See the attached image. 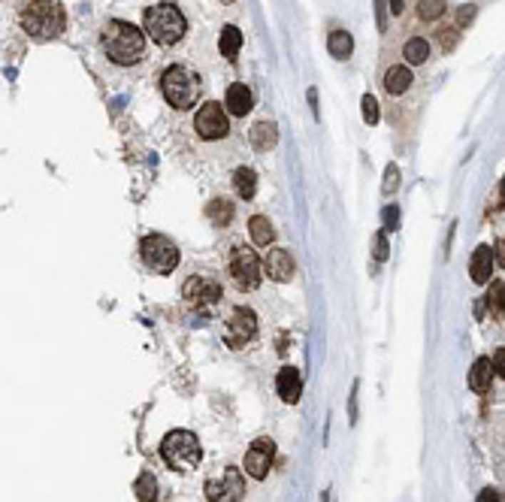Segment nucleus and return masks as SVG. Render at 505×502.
Wrapping results in <instances>:
<instances>
[{"label": "nucleus", "mask_w": 505, "mask_h": 502, "mask_svg": "<svg viewBox=\"0 0 505 502\" xmlns=\"http://www.w3.org/2000/svg\"><path fill=\"white\" fill-rule=\"evenodd\" d=\"M146 31H140L131 21H109L103 28V51L109 55V61L116 64H136L146 51Z\"/></svg>", "instance_id": "f257e3e1"}, {"label": "nucleus", "mask_w": 505, "mask_h": 502, "mask_svg": "<svg viewBox=\"0 0 505 502\" xmlns=\"http://www.w3.org/2000/svg\"><path fill=\"white\" fill-rule=\"evenodd\" d=\"M143 31L155 40L158 46H175L188 31V19L182 16L179 6L173 4H155L146 9L143 16Z\"/></svg>", "instance_id": "f03ea898"}, {"label": "nucleus", "mask_w": 505, "mask_h": 502, "mask_svg": "<svg viewBox=\"0 0 505 502\" xmlns=\"http://www.w3.org/2000/svg\"><path fill=\"white\" fill-rule=\"evenodd\" d=\"M64 24L67 16L58 0H28L21 9V28L40 40H52V36L64 34Z\"/></svg>", "instance_id": "7ed1b4c3"}, {"label": "nucleus", "mask_w": 505, "mask_h": 502, "mask_svg": "<svg viewBox=\"0 0 505 502\" xmlns=\"http://www.w3.org/2000/svg\"><path fill=\"white\" fill-rule=\"evenodd\" d=\"M160 457L167 463L170 469H179V472H194L200 466V439L191 430H173L163 436L160 442Z\"/></svg>", "instance_id": "20e7f679"}, {"label": "nucleus", "mask_w": 505, "mask_h": 502, "mask_svg": "<svg viewBox=\"0 0 505 502\" xmlns=\"http://www.w3.org/2000/svg\"><path fill=\"white\" fill-rule=\"evenodd\" d=\"M160 91H163V100H167L173 109H191V106H197L200 82L191 70L167 67L160 76Z\"/></svg>", "instance_id": "39448f33"}, {"label": "nucleus", "mask_w": 505, "mask_h": 502, "mask_svg": "<svg viewBox=\"0 0 505 502\" xmlns=\"http://www.w3.org/2000/svg\"><path fill=\"white\" fill-rule=\"evenodd\" d=\"M140 251H143V263L158 276H170L179 266V249H175V242L170 236L151 234L140 242Z\"/></svg>", "instance_id": "423d86ee"}, {"label": "nucleus", "mask_w": 505, "mask_h": 502, "mask_svg": "<svg viewBox=\"0 0 505 502\" xmlns=\"http://www.w3.org/2000/svg\"><path fill=\"white\" fill-rule=\"evenodd\" d=\"M227 269H230V278L239 291H255L260 285V261H257V254L245 246H236L230 251Z\"/></svg>", "instance_id": "0eeeda50"}, {"label": "nucleus", "mask_w": 505, "mask_h": 502, "mask_svg": "<svg viewBox=\"0 0 505 502\" xmlns=\"http://www.w3.org/2000/svg\"><path fill=\"white\" fill-rule=\"evenodd\" d=\"M245 493V478L243 472L233 466H224L218 475L206 481V499L209 502H239Z\"/></svg>", "instance_id": "6e6552de"}, {"label": "nucleus", "mask_w": 505, "mask_h": 502, "mask_svg": "<svg viewBox=\"0 0 505 502\" xmlns=\"http://www.w3.org/2000/svg\"><path fill=\"white\" fill-rule=\"evenodd\" d=\"M257 336V315L245 306H236L230 318H227V330H224V342L230 348H245V345Z\"/></svg>", "instance_id": "1a4fd4ad"}, {"label": "nucleus", "mask_w": 505, "mask_h": 502, "mask_svg": "<svg viewBox=\"0 0 505 502\" xmlns=\"http://www.w3.org/2000/svg\"><path fill=\"white\" fill-rule=\"evenodd\" d=\"M194 127L200 139H224L230 134V121H227V112L221 109V103H203L194 115Z\"/></svg>", "instance_id": "9d476101"}, {"label": "nucleus", "mask_w": 505, "mask_h": 502, "mask_svg": "<svg viewBox=\"0 0 505 502\" xmlns=\"http://www.w3.org/2000/svg\"><path fill=\"white\" fill-rule=\"evenodd\" d=\"M272 457H275V442L272 439H257L255 445H248L243 469L251 475V478L263 481V478H267V472H270V466H272Z\"/></svg>", "instance_id": "9b49d317"}, {"label": "nucleus", "mask_w": 505, "mask_h": 502, "mask_svg": "<svg viewBox=\"0 0 505 502\" xmlns=\"http://www.w3.org/2000/svg\"><path fill=\"white\" fill-rule=\"evenodd\" d=\"M182 297L191 306H212L221 300V285L209 276H191L182 288Z\"/></svg>", "instance_id": "f8f14e48"}, {"label": "nucleus", "mask_w": 505, "mask_h": 502, "mask_svg": "<svg viewBox=\"0 0 505 502\" xmlns=\"http://www.w3.org/2000/svg\"><path fill=\"white\" fill-rule=\"evenodd\" d=\"M263 273H267L272 281H290L297 273L294 257H290L287 249H272L267 251V261H263Z\"/></svg>", "instance_id": "ddd939ff"}, {"label": "nucleus", "mask_w": 505, "mask_h": 502, "mask_svg": "<svg viewBox=\"0 0 505 502\" xmlns=\"http://www.w3.org/2000/svg\"><path fill=\"white\" fill-rule=\"evenodd\" d=\"M275 391L287 406H297L300 403V393H302V378H300V369L297 366H282L279 376H275Z\"/></svg>", "instance_id": "4468645a"}, {"label": "nucleus", "mask_w": 505, "mask_h": 502, "mask_svg": "<svg viewBox=\"0 0 505 502\" xmlns=\"http://www.w3.org/2000/svg\"><path fill=\"white\" fill-rule=\"evenodd\" d=\"M494 263H496V257H494V249H490V246H478L472 251L469 276H472L475 285H487L490 276H494Z\"/></svg>", "instance_id": "2eb2a0df"}, {"label": "nucleus", "mask_w": 505, "mask_h": 502, "mask_svg": "<svg viewBox=\"0 0 505 502\" xmlns=\"http://www.w3.org/2000/svg\"><path fill=\"white\" fill-rule=\"evenodd\" d=\"M494 376H496L494 360H490V357H478L475 363H472V369H469V388L475 393H487L490 384H494Z\"/></svg>", "instance_id": "dca6fc26"}, {"label": "nucleus", "mask_w": 505, "mask_h": 502, "mask_svg": "<svg viewBox=\"0 0 505 502\" xmlns=\"http://www.w3.org/2000/svg\"><path fill=\"white\" fill-rule=\"evenodd\" d=\"M251 103H255V97H251L248 85L233 82L230 88H227V112L236 115V119H243V115L251 112Z\"/></svg>", "instance_id": "f3484780"}, {"label": "nucleus", "mask_w": 505, "mask_h": 502, "mask_svg": "<svg viewBox=\"0 0 505 502\" xmlns=\"http://www.w3.org/2000/svg\"><path fill=\"white\" fill-rule=\"evenodd\" d=\"M248 143L255 151H270L275 143H279V131H275V124H270V121H257L248 131Z\"/></svg>", "instance_id": "a211bd4d"}, {"label": "nucleus", "mask_w": 505, "mask_h": 502, "mask_svg": "<svg viewBox=\"0 0 505 502\" xmlns=\"http://www.w3.org/2000/svg\"><path fill=\"white\" fill-rule=\"evenodd\" d=\"M414 79H412V70L409 67H390L387 73H384V91L390 94V97H399V94H406L409 91V85H412Z\"/></svg>", "instance_id": "6ab92c4d"}, {"label": "nucleus", "mask_w": 505, "mask_h": 502, "mask_svg": "<svg viewBox=\"0 0 505 502\" xmlns=\"http://www.w3.org/2000/svg\"><path fill=\"white\" fill-rule=\"evenodd\" d=\"M248 234H251V239H255V246H272L275 227H272L270 218L255 215V218H248Z\"/></svg>", "instance_id": "aec40b11"}, {"label": "nucleus", "mask_w": 505, "mask_h": 502, "mask_svg": "<svg viewBox=\"0 0 505 502\" xmlns=\"http://www.w3.org/2000/svg\"><path fill=\"white\" fill-rule=\"evenodd\" d=\"M327 51H330L336 61L351 58V51H354V40H351V34L348 31H330V36H327Z\"/></svg>", "instance_id": "412c9836"}, {"label": "nucleus", "mask_w": 505, "mask_h": 502, "mask_svg": "<svg viewBox=\"0 0 505 502\" xmlns=\"http://www.w3.org/2000/svg\"><path fill=\"white\" fill-rule=\"evenodd\" d=\"M233 188H236V194L243 197V200H251L257 194V176L255 170H248V166H239V170L233 173Z\"/></svg>", "instance_id": "4be33fe9"}, {"label": "nucleus", "mask_w": 505, "mask_h": 502, "mask_svg": "<svg viewBox=\"0 0 505 502\" xmlns=\"http://www.w3.org/2000/svg\"><path fill=\"white\" fill-rule=\"evenodd\" d=\"M206 218L215 227H227L233 221V203L230 200H224V197H215L209 206H206Z\"/></svg>", "instance_id": "5701e85b"}, {"label": "nucleus", "mask_w": 505, "mask_h": 502, "mask_svg": "<svg viewBox=\"0 0 505 502\" xmlns=\"http://www.w3.org/2000/svg\"><path fill=\"white\" fill-rule=\"evenodd\" d=\"M402 58L414 64V67H421V64H427V58H430V43H427L424 36H412V40H406V46H402Z\"/></svg>", "instance_id": "b1692460"}, {"label": "nucleus", "mask_w": 505, "mask_h": 502, "mask_svg": "<svg viewBox=\"0 0 505 502\" xmlns=\"http://www.w3.org/2000/svg\"><path fill=\"white\" fill-rule=\"evenodd\" d=\"M218 49H221V55L227 61H233L236 51L243 49V34H239V28H233V24H224V31L218 36Z\"/></svg>", "instance_id": "393cba45"}, {"label": "nucleus", "mask_w": 505, "mask_h": 502, "mask_svg": "<svg viewBox=\"0 0 505 502\" xmlns=\"http://www.w3.org/2000/svg\"><path fill=\"white\" fill-rule=\"evenodd\" d=\"M484 306H487V312L494 315V318L505 315V285H502V281H490V291H487V297H484Z\"/></svg>", "instance_id": "a878e982"}, {"label": "nucleus", "mask_w": 505, "mask_h": 502, "mask_svg": "<svg viewBox=\"0 0 505 502\" xmlns=\"http://www.w3.org/2000/svg\"><path fill=\"white\" fill-rule=\"evenodd\" d=\"M133 493L140 496V502H155V499H158V481H155V475L143 472L140 478H136V484H133Z\"/></svg>", "instance_id": "bb28decb"}, {"label": "nucleus", "mask_w": 505, "mask_h": 502, "mask_svg": "<svg viewBox=\"0 0 505 502\" xmlns=\"http://www.w3.org/2000/svg\"><path fill=\"white\" fill-rule=\"evenodd\" d=\"M445 9H448L445 0H418V19L421 21H436V19L445 16Z\"/></svg>", "instance_id": "cd10ccee"}, {"label": "nucleus", "mask_w": 505, "mask_h": 502, "mask_svg": "<svg viewBox=\"0 0 505 502\" xmlns=\"http://www.w3.org/2000/svg\"><path fill=\"white\" fill-rule=\"evenodd\" d=\"M360 112H363V121L366 124H378V119H382V112H378V100L372 94H363L360 97Z\"/></svg>", "instance_id": "c85d7f7f"}, {"label": "nucleus", "mask_w": 505, "mask_h": 502, "mask_svg": "<svg viewBox=\"0 0 505 502\" xmlns=\"http://www.w3.org/2000/svg\"><path fill=\"white\" fill-rule=\"evenodd\" d=\"M397 188H399V166H397V164H387V166H384V182H382V191L390 197Z\"/></svg>", "instance_id": "c756f323"}, {"label": "nucleus", "mask_w": 505, "mask_h": 502, "mask_svg": "<svg viewBox=\"0 0 505 502\" xmlns=\"http://www.w3.org/2000/svg\"><path fill=\"white\" fill-rule=\"evenodd\" d=\"M457 31H460V28H442V31H439V46H442V51H451L454 46H457V40H460Z\"/></svg>", "instance_id": "7c9ffc66"}, {"label": "nucleus", "mask_w": 505, "mask_h": 502, "mask_svg": "<svg viewBox=\"0 0 505 502\" xmlns=\"http://www.w3.org/2000/svg\"><path fill=\"white\" fill-rule=\"evenodd\" d=\"M475 16H478V6L475 4H463L457 9V28H469V24L475 21Z\"/></svg>", "instance_id": "2f4dec72"}, {"label": "nucleus", "mask_w": 505, "mask_h": 502, "mask_svg": "<svg viewBox=\"0 0 505 502\" xmlns=\"http://www.w3.org/2000/svg\"><path fill=\"white\" fill-rule=\"evenodd\" d=\"M387 0H375V24H378V31H387Z\"/></svg>", "instance_id": "473e14b6"}, {"label": "nucleus", "mask_w": 505, "mask_h": 502, "mask_svg": "<svg viewBox=\"0 0 505 502\" xmlns=\"http://www.w3.org/2000/svg\"><path fill=\"white\" fill-rule=\"evenodd\" d=\"M382 218H384V230H397L399 227V209H397V206H387V209L382 212Z\"/></svg>", "instance_id": "72a5a7b5"}, {"label": "nucleus", "mask_w": 505, "mask_h": 502, "mask_svg": "<svg viewBox=\"0 0 505 502\" xmlns=\"http://www.w3.org/2000/svg\"><path fill=\"white\" fill-rule=\"evenodd\" d=\"M384 234H387V230H382V234L375 236V261H387V251L390 249H387V236Z\"/></svg>", "instance_id": "f704fd0d"}, {"label": "nucleus", "mask_w": 505, "mask_h": 502, "mask_svg": "<svg viewBox=\"0 0 505 502\" xmlns=\"http://www.w3.org/2000/svg\"><path fill=\"white\" fill-rule=\"evenodd\" d=\"M357 391H360V381H354V388H351V400H348V415H351V423L357 421Z\"/></svg>", "instance_id": "c9c22d12"}, {"label": "nucleus", "mask_w": 505, "mask_h": 502, "mask_svg": "<svg viewBox=\"0 0 505 502\" xmlns=\"http://www.w3.org/2000/svg\"><path fill=\"white\" fill-rule=\"evenodd\" d=\"M494 369H496L499 378H505V348H496V354H494Z\"/></svg>", "instance_id": "e433bc0d"}, {"label": "nucleus", "mask_w": 505, "mask_h": 502, "mask_svg": "<svg viewBox=\"0 0 505 502\" xmlns=\"http://www.w3.org/2000/svg\"><path fill=\"white\" fill-rule=\"evenodd\" d=\"M494 257H496V266H502L505 269V236L494 246Z\"/></svg>", "instance_id": "4c0bfd02"}, {"label": "nucleus", "mask_w": 505, "mask_h": 502, "mask_svg": "<svg viewBox=\"0 0 505 502\" xmlns=\"http://www.w3.org/2000/svg\"><path fill=\"white\" fill-rule=\"evenodd\" d=\"M478 502H502V499H499V493L494 491V487H484V491L478 493Z\"/></svg>", "instance_id": "58836bf2"}, {"label": "nucleus", "mask_w": 505, "mask_h": 502, "mask_svg": "<svg viewBox=\"0 0 505 502\" xmlns=\"http://www.w3.org/2000/svg\"><path fill=\"white\" fill-rule=\"evenodd\" d=\"M309 106H312V115H315V119H321V106H318V91H315V88H309Z\"/></svg>", "instance_id": "ea45409f"}, {"label": "nucleus", "mask_w": 505, "mask_h": 502, "mask_svg": "<svg viewBox=\"0 0 505 502\" xmlns=\"http://www.w3.org/2000/svg\"><path fill=\"white\" fill-rule=\"evenodd\" d=\"M387 4H390V12H394V16H399L402 6H406V0H387Z\"/></svg>", "instance_id": "a19ab883"}, {"label": "nucleus", "mask_w": 505, "mask_h": 502, "mask_svg": "<svg viewBox=\"0 0 505 502\" xmlns=\"http://www.w3.org/2000/svg\"><path fill=\"white\" fill-rule=\"evenodd\" d=\"M499 197L505 200V179H502V185H499Z\"/></svg>", "instance_id": "79ce46f5"}, {"label": "nucleus", "mask_w": 505, "mask_h": 502, "mask_svg": "<svg viewBox=\"0 0 505 502\" xmlns=\"http://www.w3.org/2000/svg\"><path fill=\"white\" fill-rule=\"evenodd\" d=\"M221 4H233V0H221Z\"/></svg>", "instance_id": "37998d69"}]
</instances>
